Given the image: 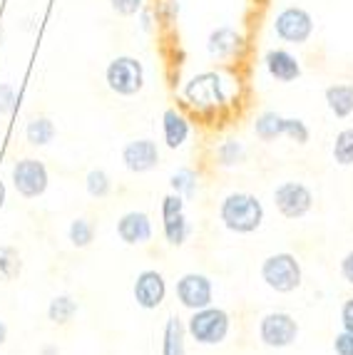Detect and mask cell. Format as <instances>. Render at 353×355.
Wrapping results in <instances>:
<instances>
[{"mask_svg": "<svg viewBox=\"0 0 353 355\" xmlns=\"http://www.w3.org/2000/svg\"><path fill=\"white\" fill-rule=\"evenodd\" d=\"M13 184L23 199H38L47 191V166L35 157H23L13 164Z\"/></svg>", "mask_w": 353, "mask_h": 355, "instance_id": "cell-7", "label": "cell"}, {"mask_svg": "<svg viewBox=\"0 0 353 355\" xmlns=\"http://www.w3.org/2000/svg\"><path fill=\"white\" fill-rule=\"evenodd\" d=\"M23 271V259L15 246H0V284L15 281Z\"/></svg>", "mask_w": 353, "mask_h": 355, "instance_id": "cell-22", "label": "cell"}, {"mask_svg": "<svg viewBox=\"0 0 353 355\" xmlns=\"http://www.w3.org/2000/svg\"><path fill=\"white\" fill-rule=\"evenodd\" d=\"M176 301L189 311H202V308L212 306L214 301V284L204 273H184L176 281Z\"/></svg>", "mask_w": 353, "mask_h": 355, "instance_id": "cell-10", "label": "cell"}, {"mask_svg": "<svg viewBox=\"0 0 353 355\" xmlns=\"http://www.w3.org/2000/svg\"><path fill=\"white\" fill-rule=\"evenodd\" d=\"M326 105L338 119H346L353 114V85L336 83L326 87Z\"/></svg>", "mask_w": 353, "mask_h": 355, "instance_id": "cell-18", "label": "cell"}, {"mask_svg": "<svg viewBox=\"0 0 353 355\" xmlns=\"http://www.w3.org/2000/svg\"><path fill=\"white\" fill-rule=\"evenodd\" d=\"M122 164L132 174H147L159 164V147L154 139H132L122 147Z\"/></svg>", "mask_w": 353, "mask_h": 355, "instance_id": "cell-12", "label": "cell"}, {"mask_svg": "<svg viewBox=\"0 0 353 355\" xmlns=\"http://www.w3.org/2000/svg\"><path fill=\"white\" fill-rule=\"evenodd\" d=\"M299 338V323L286 311H271L259 320V340L266 348H288Z\"/></svg>", "mask_w": 353, "mask_h": 355, "instance_id": "cell-8", "label": "cell"}, {"mask_svg": "<svg viewBox=\"0 0 353 355\" xmlns=\"http://www.w3.org/2000/svg\"><path fill=\"white\" fill-rule=\"evenodd\" d=\"M165 221V239L172 243V246H184L187 243V239L192 236V224L187 221V216L184 214H176V216H172V219H162Z\"/></svg>", "mask_w": 353, "mask_h": 355, "instance_id": "cell-23", "label": "cell"}, {"mask_svg": "<svg viewBox=\"0 0 353 355\" xmlns=\"http://www.w3.org/2000/svg\"><path fill=\"white\" fill-rule=\"evenodd\" d=\"M261 281L277 293H294L304 281L301 261L288 251L266 256L261 263Z\"/></svg>", "mask_w": 353, "mask_h": 355, "instance_id": "cell-2", "label": "cell"}, {"mask_svg": "<svg viewBox=\"0 0 353 355\" xmlns=\"http://www.w3.org/2000/svg\"><path fill=\"white\" fill-rule=\"evenodd\" d=\"M142 30H152V10H145L142 8Z\"/></svg>", "mask_w": 353, "mask_h": 355, "instance_id": "cell-35", "label": "cell"}, {"mask_svg": "<svg viewBox=\"0 0 353 355\" xmlns=\"http://www.w3.org/2000/svg\"><path fill=\"white\" fill-rule=\"evenodd\" d=\"M170 187L174 194H182L187 199V196H192L197 191V174L192 169H179V172L172 174Z\"/></svg>", "mask_w": 353, "mask_h": 355, "instance_id": "cell-28", "label": "cell"}, {"mask_svg": "<svg viewBox=\"0 0 353 355\" xmlns=\"http://www.w3.org/2000/svg\"><path fill=\"white\" fill-rule=\"evenodd\" d=\"M176 214H184V196L172 191L162 199V219H172Z\"/></svg>", "mask_w": 353, "mask_h": 355, "instance_id": "cell-29", "label": "cell"}, {"mask_svg": "<svg viewBox=\"0 0 353 355\" xmlns=\"http://www.w3.org/2000/svg\"><path fill=\"white\" fill-rule=\"evenodd\" d=\"M264 65H266V70H269V75L281 85L296 83L301 77V62L284 48L269 50L264 58Z\"/></svg>", "mask_w": 353, "mask_h": 355, "instance_id": "cell-15", "label": "cell"}, {"mask_svg": "<svg viewBox=\"0 0 353 355\" xmlns=\"http://www.w3.org/2000/svg\"><path fill=\"white\" fill-rule=\"evenodd\" d=\"M40 355H60V348H58V345H42Z\"/></svg>", "mask_w": 353, "mask_h": 355, "instance_id": "cell-36", "label": "cell"}, {"mask_svg": "<svg viewBox=\"0 0 353 355\" xmlns=\"http://www.w3.org/2000/svg\"><path fill=\"white\" fill-rule=\"evenodd\" d=\"M334 162L338 166H353V127H346L336 135Z\"/></svg>", "mask_w": 353, "mask_h": 355, "instance_id": "cell-25", "label": "cell"}, {"mask_svg": "<svg viewBox=\"0 0 353 355\" xmlns=\"http://www.w3.org/2000/svg\"><path fill=\"white\" fill-rule=\"evenodd\" d=\"M231 328V318L224 308L206 306L202 311H192V318L187 323L189 336L199 345H219L227 340Z\"/></svg>", "mask_w": 353, "mask_h": 355, "instance_id": "cell-3", "label": "cell"}, {"mask_svg": "<svg viewBox=\"0 0 353 355\" xmlns=\"http://www.w3.org/2000/svg\"><path fill=\"white\" fill-rule=\"evenodd\" d=\"M274 204L284 219H304L313 209V191L301 182H281L274 189Z\"/></svg>", "mask_w": 353, "mask_h": 355, "instance_id": "cell-6", "label": "cell"}, {"mask_svg": "<svg viewBox=\"0 0 353 355\" xmlns=\"http://www.w3.org/2000/svg\"><path fill=\"white\" fill-rule=\"evenodd\" d=\"M206 50H209V55L217 60H234V58H242L244 55L247 42H244V35L239 33V30L229 28V25H222V28L209 33Z\"/></svg>", "mask_w": 353, "mask_h": 355, "instance_id": "cell-13", "label": "cell"}, {"mask_svg": "<svg viewBox=\"0 0 353 355\" xmlns=\"http://www.w3.org/2000/svg\"><path fill=\"white\" fill-rule=\"evenodd\" d=\"M187 97L192 105H219L222 102V89H219V77L206 72L195 77L187 85Z\"/></svg>", "mask_w": 353, "mask_h": 355, "instance_id": "cell-16", "label": "cell"}, {"mask_svg": "<svg viewBox=\"0 0 353 355\" xmlns=\"http://www.w3.org/2000/svg\"><path fill=\"white\" fill-rule=\"evenodd\" d=\"M334 350L336 355H353V333H336L334 338Z\"/></svg>", "mask_w": 353, "mask_h": 355, "instance_id": "cell-32", "label": "cell"}, {"mask_svg": "<svg viewBox=\"0 0 353 355\" xmlns=\"http://www.w3.org/2000/svg\"><path fill=\"white\" fill-rule=\"evenodd\" d=\"M112 10L117 12V15H124V18H130V15H137L145 6V0H110Z\"/></svg>", "mask_w": 353, "mask_h": 355, "instance_id": "cell-30", "label": "cell"}, {"mask_svg": "<svg viewBox=\"0 0 353 355\" xmlns=\"http://www.w3.org/2000/svg\"><path fill=\"white\" fill-rule=\"evenodd\" d=\"M6 340H8V326L3 323V320H0V345L6 343Z\"/></svg>", "mask_w": 353, "mask_h": 355, "instance_id": "cell-37", "label": "cell"}, {"mask_svg": "<svg viewBox=\"0 0 353 355\" xmlns=\"http://www.w3.org/2000/svg\"><path fill=\"white\" fill-rule=\"evenodd\" d=\"M341 326L346 333H353V298H346L341 306Z\"/></svg>", "mask_w": 353, "mask_h": 355, "instance_id": "cell-33", "label": "cell"}, {"mask_svg": "<svg viewBox=\"0 0 353 355\" xmlns=\"http://www.w3.org/2000/svg\"><path fill=\"white\" fill-rule=\"evenodd\" d=\"M85 189L92 199H105L112 191V179L105 169H90L85 177Z\"/></svg>", "mask_w": 353, "mask_h": 355, "instance_id": "cell-26", "label": "cell"}, {"mask_svg": "<svg viewBox=\"0 0 353 355\" xmlns=\"http://www.w3.org/2000/svg\"><path fill=\"white\" fill-rule=\"evenodd\" d=\"M6 207V184L0 182V209Z\"/></svg>", "mask_w": 353, "mask_h": 355, "instance_id": "cell-38", "label": "cell"}, {"mask_svg": "<svg viewBox=\"0 0 353 355\" xmlns=\"http://www.w3.org/2000/svg\"><path fill=\"white\" fill-rule=\"evenodd\" d=\"M274 33L288 45H304L313 35V18L304 8H284L274 20Z\"/></svg>", "mask_w": 353, "mask_h": 355, "instance_id": "cell-9", "label": "cell"}, {"mask_svg": "<svg viewBox=\"0 0 353 355\" xmlns=\"http://www.w3.org/2000/svg\"><path fill=\"white\" fill-rule=\"evenodd\" d=\"M117 236L127 246H142L152 239V221L145 211H127L117 221Z\"/></svg>", "mask_w": 353, "mask_h": 355, "instance_id": "cell-14", "label": "cell"}, {"mask_svg": "<svg viewBox=\"0 0 353 355\" xmlns=\"http://www.w3.org/2000/svg\"><path fill=\"white\" fill-rule=\"evenodd\" d=\"M244 157H247V149H244L242 142H236V139H227V142L219 144V149H217V159L222 166L242 164Z\"/></svg>", "mask_w": 353, "mask_h": 355, "instance_id": "cell-27", "label": "cell"}, {"mask_svg": "<svg viewBox=\"0 0 353 355\" xmlns=\"http://www.w3.org/2000/svg\"><path fill=\"white\" fill-rule=\"evenodd\" d=\"M132 296H135L137 306L145 311H154L165 303L167 296V281L157 268H145L137 273L135 286H132Z\"/></svg>", "mask_w": 353, "mask_h": 355, "instance_id": "cell-11", "label": "cell"}, {"mask_svg": "<svg viewBox=\"0 0 353 355\" xmlns=\"http://www.w3.org/2000/svg\"><path fill=\"white\" fill-rule=\"evenodd\" d=\"M15 107V89L13 85L0 83V114H10Z\"/></svg>", "mask_w": 353, "mask_h": 355, "instance_id": "cell-31", "label": "cell"}, {"mask_svg": "<svg viewBox=\"0 0 353 355\" xmlns=\"http://www.w3.org/2000/svg\"><path fill=\"white\" fill-rule=\"evenodd\" d=\"M162 130H165V144L170 149H179L189 137V122L182 112H176L174 107L165 110L162 114Z\"/></svg>", "mask_w": 353, "mask_h": 355, "instance_id": "cell-17", "label": "cell"}, {"mask_svg": "<svg viewBox=\"0 0 353 355\" xmlns=\"http://www.w3.org/2000/svg\"><path fill=\"white\" fill-rule=\"evenodd\" d=\"M55 135H58V127L50 117H33L25 125V139H28L33 147H47V144L53 142Z\"/></svg>", "mask_w": 353, "mask_h": 355, "instance_id": "cell-19", "label": "cell"}, {"mask_svg": "<svg viewBox=\"0 0 353 355\" xmlns=\"http://www.w3.org/2000/svg\"><path fill=\"white\" fill-rule=\"evenodd\" d=\"M184 323L176 315H170L165 326V340H162V355H187V345H184Z\"/></svg>", "mask_w": 353, "mask_h": 355, "instance_id": "cell-20", "label": "cell"}, {"mask_svg": "<svg viewBox=\"0 0 353 355\" xmlns=\"http://www.w3.org/2000/svg\"><path fill=\"white\" fill-rule=\"evenodd\" d=\"M105 83L115 95L132 97L145 87V67L137 58L120 55V58L110 60L105 70Z\"/></svg>", "mask_w": 353, "mask_h": 355, "instance_id": "cell-5", "label": "cell"}, {"mask_svg": "<svg viewBox=\"0 0 353 355\" xmlns=\"http://www.w3.org/2000/svg\"><path fill=\"white\" fill-rule=\"evenodd\" d=\"M77 313V301L70 293H60L53 301L47 303V318L53 320L55 326H67Z\"/></svg>", "mask_w": 353, "mask_h": 355, "instance_id": "cell-21", "label": "cell"}, {"mask_svg": "<svg viewBox=\"0 0 353 355\" xmlns=\"http://www.w3.org/2000/svg\"><path fill=\"white\" fill-rule=\"evenodd\" d=\"M219 219L234 234H254L264 224V204L256 194L231 191L219 204Z\"/></svg>", "mask_w": 353, "mask_h": 355, "instance_id": "cell-1", "label": "cell"}, {"mask_svg": "<svg viewBox=\"0 0 353 355\" xmlns=\"http://www.w3.org/2000/svg\"><path fill=\"white\" fill-rule=\"evenodd\" d=\"M338 268H341L343 281L353 286V251H348V254L343 256V259H341V266H338Z\"/></svg>", "mask_w": 353, "mask_h": 355, "instance_id": "cell-34", "label": "cell"}, {"mask_svg": "<svg viewBox=\"0 0 353 355\" xmlns=\"http://www.w3.org/2000/svg\"><path fill=\"white\" fill-rule=\"evenodd\" d=\"M67 239H70V243L75 246V249H88L90 243L95 241L92 221L85 219V216H77V219H72L70 229H67Z\"/></svg>", "mask_w": 353, "mask_h": 355, "instance_id": "cell-24", "label": "cell"}, {"mask_svg": "<svg viewBox=\"0 0 353 355\" xmlns=\"http://www.w3.org/2000/svg\"><path fill=\"white\" fill-rule=\"evenodd\" d=\"M254 135L259 137L261 142H277L279 137H288L296 144H306L311 132H309L306 122H301L296 117H284L279 112H261L254 122Z\"/></svg>", "mask_w": 353, "mask_h": 355, "instance_id": "cell-4", "label": "cell"}]
</instances>
